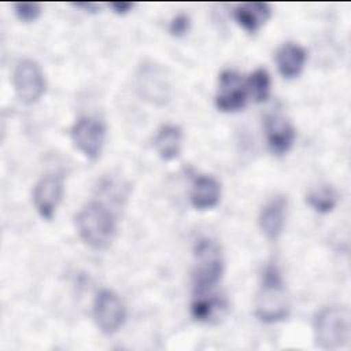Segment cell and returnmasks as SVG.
<instances>
[{"mask_svg":"<svg viewBox=\"0 0 351 351\" xmlns=\"http://www.w3.org/2000/svg\"><path fill=\"white\" fill-rule=\"evenodd\" d=\"M285 218H287V199L282 195H277L271 197L262 208L259 213V228L262 233L266 236V239L276 241L285 225Z\"/></svg>","mask_w":351,"mask_h":351,"instance_id":"7c38bea8","label":"cell"},{"mask_svg":"<svg viewBox=\"0 0 351 351\" xmlns=\"http://www.w3.org/2000/svg\"><path fill=\"white\" fill-rule=\"evenodd\" d=\"M337 200L339 195L332 185H321L314 188L306 196L307 204L319 214L330 213L336 207Z\"/></svg>","mask_w":351,"mask_h":351,"instance_id":"ac0fdd59","label":"cell"},{"mask_svg":"<svg viewBox=\"0 0 351 351\" xmlns=\"http://www.w3.org/2000/svg\"><path fill=\"white\" fill-rule=\"evenodd\" d=\"M248 99L245 81L234 70H223L219 75L215 107L222 112H234L245 107Z\"/></svg>","mask_w":351,"mask_h":351,"instance_id":"ba28073f","label":"cell"},{"mask_svg":"<svg viewBox=\"0 0 351 351\" xmlns=\"http://www.w3.org/2000/svg\"><path fill=\"white\" fill-rule=\"evenodd\" d=\"M193 255V295L199 296L211 293L223 273V256L221 247L215 240L202 237L195 243Z\"/></svg>","mask_w":351,"mask_h":351,"instance_id":"3957f363","label":"cell"},{"mask_svg":"<svg viewBox=\"0 0 351 351\" xmlns=\"http://www.w3.org/2000/svg\"><path fill=\"white\" fill-rule=\"evenodd\" d=\"M248 96L256 103L266 101L270 93V75L266 69H256L245 81Z\"/></svg>","mask_w":351,"mask_h":351,"instance_id":"d6986e66","label":"cell"},{"mask_svg":"<svg viewBox=\"0 0 351 351\" xmlns=\"http://www.w3.org/2000/svg\"><path fill=\"white\" fill-rule=\"evenodd\" d=\"M226 300L217 298L215 295H199L193 298L191 313L196 321L211 322L213 319L219 318L226 311Z\"/></svg>","mask_w":351,"mask_h":351,"instance_id":"e0dca14e","label":"cell"},{"mask_svg":"<svg viewBox=\"0 0 351 351\" xmlns=\"http://www.w3.org/2000/svg\"><path fill=\"white\" fill-rule=\"evenodd\" d=\"M265 134L270 152L278 156L287 154L292 148L296 137L293 125L280 114H270L266 117Z\"/></svg>","mask_w":351,"mask_h":351,"instance_id":"8fae6325","label":"cell"},{"mask_svg":"<svg viewBox=\"0 0 351 351\" xmlns=\"http://www.w3.org/2000/svg\"><path fill=\"white\" fill-rule=\"evenodd\" d=\"M75 148L89 160L100 156L106 138V126L101 121L92 117H81L70 130Z\"/></svg>","mask_w":351,"mask_h":351,"instance_id":"8992f818","label":"cell"},{"mask_svg":"<svg viewBox=\"0 0 351 351\" xmlns=\"http://www.w3.org/2000/svg\"><path fill=\"white\" fill-rule=\"evenodd\" d=\"M271 15V8L267 3H244L234 8L233 16L237 25L248 34H255L266 23Z\"/></svg>","mask_w":351,"mask_h":351,"instance_id":"5bb4252c","label":"cell"},{"mask_svg":"<svg viewBox=\"0 0 351 351\" xmlns=\"http://www.w3.org/2000/svg\"><path fill=\"white\" fill-rule=\"evenodd\" d=\"M14 11L21 22L32 23L41 15V5L38 3H15Z\"/></svg>","mask_w":351,"mask_h":351,"instance_id":"ffe728a7","label":"cell"},{"mask_svg":"<svg viewBox=\"0 0 351 351\" xmlns=\"http://www.w3.org/2000/svg\"><path fill=\"white\" fill-rule=\"evenodd\" d=\"M12 84L18 99L25 104L37 103L45 92V77L37 62L22 59L16 63Z\"/></svg>","mask_w":351,"mask_h":351,"instance_id":"5b68a950","label":"cell"},{"mask_svg":"<svg viewBox=\"0 0 351 351\" xmlns=\"http://www.w3.org/2000/svg\"><path fill=\"white\" fill-rule=\"evenodd\" d=\"M75 228L81 240L93 250H106L117 230L112 213L99 202H90L77 213Z\"/></svg>","mask_w":351,"mask_h":351,"instance_id":"6da1fadb","label":"cell"},{"mask_svg":"<svg viewBox=\"0 0 351 351\" xmlns=\"http://www.w3.org/2000/svg\"><path fill=\"white\" fill-rule=\"evenodd\" d=\"M93 318L104 335L119 330L126 318V308L121 298L111 289H101L93 302Z\"/></svg>","mask_w":351,"mask_h":351,"instance_id":"52a82bcc","label":"cell"},{"mask_svg":"<svg viewBox=\"0 0 351 351\" xmlns=\"http://www.w3.org/2000/svg\"><path fill=\"white\" fill-rule=\"evenodd\" d=\"M189 29H191V19L186 14H177L169 23V33L176 38H181L186 36Z\"/></svg>","mask_w":351,"mask_h":351,"instance_id":"44dd1931","label":"cell"},{"mask_svg":"<svg viewBox=\"0 0 351 351\" xmlns=\"http://www.w3.org/2000/svg\"><path fill=\"white\" fill-rule=\"evenodd\" d=\"M140 95L155 104H165L170 97V85L163 70L154 63H144L137 74Z\"/></svg>","mask_w":351,"mask_h":351,"instance_id":"30bf717a","label":"cell"},{"mask_svg":"<svg viewBox=\"0 0 351 351\" xmlns=\"http://www.w3.org/2000/svg\"><path fill=\"white\" fill-rule=\"evenodd\" d=\"M289 310L291 303L281 274L276 266H267L255 299V315L262 322L274 324L285 319Z\"/></svg>","mask_w":351,"mask_h":351,"instance_id":"7a4b0ae2","label":"cell"},{"mask_svg":"<svg viewBox=\"0 0 351 351\" xmlns=\"http://www.w3.org/2000/svg\"><path fill=\"white\" fill-rule=\"evenodd\" d=\"M351 335V314L344 306L324 307L314 319V339L322 350L344 347Z\"/></svg>","mask_w":351,"mask_h":351,"instance_id":"277c9868","label":"cell"},{"mask_svg":"<svg viewBox=\"0 0 351 351\" xmlns=\"http://www.w3.org/2000/svg\"><path fill=\"white\" fill-rule=\"evenodd\" d=\"M73 5L75 8H80L81 11L89 12V14H96L100 10V4L99 3H73Z\"/></svg>","mask_w":351,"mask_h":351,"instance_id":"603a6c76","label":"cell"},{"mask_svg":"<svg viewBox=\"0 0 351 351\" xmlns=\"http://www.w3.org/2000/svg\"><path fill=\"white\" fill-rule=\"evenodd\" d=\"M221 199V185L211 176H197L191 189V203L196 210L214 208Z\"/></svg>","mask_w":351,"mask_h":351,"instance_id":"9a60e30c","label":"cell"},{"mask_svg":"<svg viewBox=\"0 0 351 351\" xmlns=\"http://www.w3.org/2000/svg\"><path fill=\"white\" fill-rule=\"evenodd\" d=\"M110 8L112 10L114 14L117 15H125L128 12H130L134 7V3H130V1H117V3H110L108 4Z\"/></svg>","mask_w":351,"mask_h":351,"instance_id":"7402d4cb","label":"cell"},{"mask_svg":"<svg viewBox=\"0 0 351 351\" xmlns=\"http://www.w3.org/2000/svg\"><path fill=\"white\" fill-rule=\"evenodd\" d=\"M63 196V177L59 174L43 176L33 189V203L38 215L51 221Z\"/></svg>","mask_w":351,"mask_h":351,"instance_id":"9c48e42d","label":"cell"},{"mask_svg":"<svg viewBox=\"0 0 351 351\" xmlns=\"http://www.w3.org/2000/svg\"><path fill=\"white\" fill-rule=\"evenodd\" d=\"M154 145L163 160L176 159L182 147V130L176 125H163L156 132Z\"/></svg>","mask_w":351,"mask_h":351,"instance_id":"2e32d148","label":"cell"},{"mask_svg":"<svg viewBox=\"0 0 351 351\" xmlns=\"http://www.w3.org/2000/svg\"><path fill=\"white\" fill-rule=\"evenodd\" d=\"M306 59L307 53L304 48L295 43H285L276 52L278 71L287 80H293L302 74Z\"/></svg>","mask_w":351,"mask_h":351,"instance_id":"4fadbf2b","label":"cell"}]
</instances>
